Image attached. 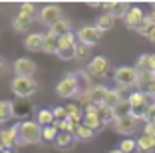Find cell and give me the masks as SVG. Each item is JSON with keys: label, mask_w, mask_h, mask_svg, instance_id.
<instances>
[{"label": "cell", "mask_w": 155, "mask_h": 153, "mask_svg": "<svg viewBox=\"0 0 155 153\" xmlns=\"http://www.w3.org/2000/svg\"><path fill=\"white\" fill-rule=\"evenodd\" d=\"M32 24H34V18H32V16H26V14L18 12V16L12 20V30L18 32V34H24V32H30Z\"/></svg>", "instance_id": "14"}, {"label": "cell", "mask_w": 155, "mask_h": 153, "mask_svg": "<svg viewBox=\"0 0 155 153\" xmlns=\"http://www.w3.org/2000/svg\"><path fill=\"white\" fill-rule=\"evenodd\" d=\"M76 36H78V44H86V46L91 48V46H96L97 42L101 40L104 32H101L97 26H82L76 32Z\"/></svg>", "instance_id": "5"}, {"label": "cell", "mask_w": 155, "mask_h": 153, "mask_svg": "<svg viewBox=\"0 0 155 153\" xmlns=\"http://www.w3.org/2000/svg\"><path fill=\"white\" fill-rule=\"evenodd\" d=\"M52 111H54V115H56V121H64V119H68V109H66V105H56Z\"/></svg>", "instance_id": "34"}, {"label": "cell", "mask_w": 155, "mask_h": 153, "mask_svg": "<svg viewBox=\"0 0 155 153\" xmlns=\"http://www.w3.org/2000/svg\"><path fill=\"white\" fill-rule=\"evenodd\" d=\"M96 26L100 28L101 32H107V30H111V28L115 26V18L111 16V14H101V16H97V22H96Z\"/></svg>", "instance_id": "22"}, {"label": "cell", "mask_w": 155, "mask_h": 153, "mask_svg": "<svg viewBox=\"0 0 155 153\" xmlns=\"http://www.w3.org/2000/svg\"><path fill=\"white\" fill-rule=\"evenodd\" d=\"M137 119L131 115V113H127V115H123V117H115V121H114V129L117 131V133H121V135H125V137H129V135H133L135 133V129H137Z\"/></svg>", "instance_id": "7"}, {"label": "cell", "mask_w": 155, "mask_h": 153, "mask_svg": "<svg viewBox=\"0 0 155 153\" xmlns=\"http://www.w3.org/2000/svg\"><path fill=\"white\" fill-rule=\"evenodd\" d=\"M42 129L44 127L36 121V119H26V121L18 123V145H30V143H38L42 139Z\"/></svg>", "instance_id": "1"}, {"label": "cell", "mask_w": 155, "mask_h": 153, "mask_svg": "<svg viewBox=\"0 0 155 153\" xmlns=\"http://www.w3.org/2000/svg\"><path fill=\"white\" fill-rule=\"evenodd\" d=\"M110 153H123V151H121V149H119V147H117V149H111V151H110Z\"/></svg>", "instance_id": "39"}, {"label": "cell", "mask_w": 155, "mask_h": 153, "mask_svg": "<svg viewBox=\"0 0 155 153\" xmlns=\"http://www.w3.org/2000/svg\"><path fill=\"white\" fill-rule=\"evenodd\" d=\"M24 48L30 52H44V34L40 32H30L24 38Z\"/></svg>", "instance_id": "11"}, {"label": "cell", "mask_w": 155, "mask_h": 153, "mask_svg": "<svg viewBox=\"0 0 155 153\" xmlns=\"http://www.w3.org/2000/svg\"><path fill=\"white\" fill-rule=\"evenodd\" d=\"M38 18H40V22L44 24V26L52 28L56 22L64 20V16H62V8H60V6H56V4H46L44 8L40 10Z\"/></svg>", "instance_id": "6"}, {"label": "cell", "mask_w": 155, "mask_h": 153, "mask_svg": "<svg viewBox=\"0 0 155 153\" xmlns=\"http://www.w3.org/2000/svg\"><path fill=\"white\" fill-rule=\"evenodd\" d=\"M119 149H121L123 153H133V151H137V141L131 139V137H125V139L119 143Z\"/></svg>", "instance_id": "31"}, {"label": "cell", "mask_w": 155, "mask_h": 153, "mask_svg": "<svg viewBox=\"0 0 155 153\" xmlns=\"http://www.w3.org/2000/svg\"><path fill=\"white\" fill-rule=\"evenodd\" d=\"M114 111H115V117H123V115H127V113H131V105H129L127 98L123 99V101L114 109Z\"/></svg>", "instance_id": "33"}, {"label": "cell", "mask_w": 155, "mask_h": 153, "mask_svg": "<svg viewBox=\"0 0 155 153\" xmlns=\"http://www.w3.org/2000/svg\"><path fill=\"white\" fill-rule=\"evenodd\" d=\"M20 12L22 14H26V16H36V8H34V4H30V2H26V4H22L20 6Z\"/></svg>", "instance_id": "35"}, {"label": "cell", "mask_w": 155, "mask_h": 153, "mask_svg": "<svg viewBox=\"0 0 155 153\" xmlns=\"http://www.w3.org/2000/svg\"><path fill=\"white\" fill-rule=\"evenodd\" d=\"M97 117H100V121L104 123H111V121H115V111L114 109H110V108H105V105H100V111H97Z\"/></svg>", "instance_id": "26"}, {"label": "cell", "mask_w": 155, "mask_h": 153, "mask_svg": "<svg viewBox=\"0 0 155 153\" xmlns=\"http://www.w3.org/2000/svg\"><path fill=\"white\" fill-rule=\"evenodd\" d=\"M127 101H129L131 108H139V105H143V104L149 101V95H145L143 91H133V94L127 95Z\"/></svg>", "instance_id": "24"}, {"label": "cell", "mask_w": 155, "mask_h": 153, "mask_svg": "<svg viewBox=\"0 0 155 153\" xmlns=\"http://www.w3.org/2000/svg\"><path fill=\"white\" fill-rule=\"evenodd\" d=\"M76 46H78V36L74 32H68V34H64L60 38V50H72Z\"/></svg>", "instance_id": "23"}, {"label": "cell", "mask_w": 155, "mask_h": 153, "mask_svg": "<svg viewBox=\"0 0 155 153\" xmlns=\"http://www.w3.org/2000/svg\"><path fill=\"white\" fill-rule=\"evenodd\" d=\"M58 133H60V129H58L56 125L44 127V129H42V139H46V141H56V137H58Z\"/></svg>", "instance_id": "32"}, {"label": "cell", "mask_w": 155, "mask_h": 153, "mask_svg": "<svg viewBox=\"0 0 155 153\" xmlns=\"http://www.w3.org/2000/svg\"><path fill=\"white\" fill-rule=\"evenodd\" d=\"M2 151H4V147H2V145H0V153H2Z\"/></svg>", "instance_id": "41"}, {"label": "cell", "mask_w": 155, "mask_h": 153, "mask_svg": "<svg viewBox=\"0 0 155 153\" xmlns=\"http://www.w3.org/2000/svg\"><path fill=\"white\" fill-rule=\"evenodd\" d=\"M0 68H2V60H0Z\"/></svg>", "instance_id": "42"}, {"label": "cell", "mask_w": 155, "mask_h": 153, "mask_svg": "<svg viewBox=\"0 0 155 153\" xmlns=\"http://www.w3.org/2000/svg\"><path fill=\"white\" fill-rule=\"evenodd\" d=\"M36 121L40 123L42 127H50V125H54V123H56V115H54L52 109H40L38 115H36Z\"/></svg>", "instance_id": "20"}, {"label": "cell", "mask_w": 155, "mask_h": 153, "mask_svg": "<svg viewBox=\"0 0 155 153\" xmlns=\"http://www.w3.org/2000/svg\"><path fill=\"white\" fill-rule=\"evenodd\" d=\"M145 20V14H143L141 8H137V6H133V8H129L127 16L123 18V22H125V26L131 28V30H137V28L141 26V22Z\"/></svg>", "instance_id": "12"}, {"label": "cell", "mask_w": 155, "mask_h": 153, "mask_svg": "<svg viewBox=\"0 0 155 153\" xmlns=\"http://www.w3.org/2000/svg\"><path fill=\"white\" fill-rule=\"evenodd\" d=\"M114 80L117 84V88H131L137 86V80H139V72L137 68H129V66H121L114 72Z\"/></svg>", "instance_id": "4"}, {"label": "cell", "mask_w": 155, "mask_h": 153, "mask_svg": "<svg viewBox=\"0 0 155 153\" xmlns=\"http://www.w3.org/2000/svg\"><path fill=\"white\" fill-rule=\"evenodd\" d=\"M101 8L107 14H111L114 18H125L131 6L125 4V2H110V4H101Z\"/></svg>", "instance_id": "13"}, {"label": "cell", "mask_w": 155, "mask_h": 153, "mask_svg": "<svg viewBox=\"0 0 155 153\" xmlns=\"http://www.w3.org/2000/svg\"><path fill=\"white\" fill-rule=\"evenodd\" d=\"M56 94L60 98H76L80 95V80H78V74H68L66 78L56 84Z\"/></svg>", "instance_id": "2"}, {"label": "cell", "mask_w": 155, "mask_h": 153, "mask_svg": "<svg viewBox=\"0 0 155 153\" xmlns=\"http://www.w3.org/2000/svg\"><path fill=\"white\" fill-rule=\"evenodd\" d=\"M14 104L8 99H0V123H6L14 117Z\"/></svg>", "instance_id": "18"}, {"label": "cell", "mask_w": 155, "mask_h": 153, "mask_svg": "<svg viewBox=\"0 0 155 153\" xmlns=\"http://www.w3.org/2000/svg\"><path fill=\"white\" fill-rule=\"evenodd\" d=\"M82 123L86 127H90V129H94V131H97V129L104 127V123L100 121V117H97V115H86V113H84V121Z\"/></svg>", "instance_id": "28"}, {"label": "cell", "mask_w": 155, "mask_h": 153, "mask_svg": "<svg viewBox=\"0 0 155 153\" xmlns=\"http://www.w3.org/2000/svg\"><path fill=\"white\" fill-rule=\"evenodd\" d=\"M44 52L46 54H58L60 52V36L52 34L48 30V34H44Z\"/></svg>", "instance_id": "16"}, {"label": "cell", "mask_w": 155, "mask_h": 153, "mask_svg": "<svg viewBox=\"0 0 155 153\" xmlns=\"http://www.w3.org/2000/svg\"><path fill=\"white\" fill-rule=\"evenodd\" d=\"M2 153H16V151H12V149H4Z\"/></svg>", "instance_id": "40"}, {"label": "cell", "mask_w": 155, "mask_h": 153, "mask_svg": "<svg viewBox=\"0 0 155 153\" xmlns=\"http://www.w3.org/2000/svg\"><path fill=\"white\" fill-rule=\"evenodd\" d=\"M12 68H14L16 78H32L34 74H36V64L30 58H18L14 62Z\"/></svg>", "instance_id": "8"}, {"label": "cell", "mask_w": 155, "mask_h": 153, "mask_svg": "<svg viewBox=\"0 0 155 153\" xmlns=\"http://www.w3.org/2000/svg\"><path fill=\"white\" fill-rule=\"evenodd\" d=\"M147 40H149V42H153V44H155V26H153V30L149 32V36H147Z\"/></svg>", "instance_id": "38"}, {"label": "cell", "mask_w": 155, "mask_h": 153, "mask_svg": "<svg viewBox=\"0 0 155 153\" xmlns=\"http://www.w3.org/2000/svg\"><path fill=\"white\" fill-rule=\"evenodd\" d=\"M94 133H96L94 129L86 127L84 123H80V125H76V131H74V137H76V139H80V141H84V139H91V137H94Z\"/></svg>", "instance_id": "25"}, {"label": "cell", "mask_w": 155, "mask_h": 153, "mask_svg": "<svg viewBox=\"0 0 155 153\" xmlns=\"http://www.w3.org/2000/svg\"><path fill=\"white\" fill-rule=\"evenodd\" d=\"M123 99H125V98H123L117 90H110L107 95H105V99H104V105H105V108H110V109H115Z\"/></svg>", "instance_id": "21"}, {"label": "cell", "mask_w": 155, "mask_h": 153, "mask_svg": "<svg viewBox=\"0 0 155 153\" xmlns=\"http://www.w3.org/2000/svg\"><path fill=\"white\" fill-rule=\"evenodd\" d=\"M56 147L58 149H72L74 147V143H76V137H74V133H66V131H60L58 133V137H56Z\"/></svg>", "instance_id": "17"}, {"label": "cell", "mask_w": 155, "mask_h": 153, "mask_svg": "<svg viewBox=\"0 0 155 153\" xmlns=\"http://www.w3.org/2000/svg\"><path fill=\"white\" fill-rule=\"evenodd\" d=\"M90 56H91V48H90V46L78 44V48H76V60H80V62H86Z\"/></svg>", "instance_id": "30"}, {"label": "cell", "mask_w": 155, "mask_h": 153, "mask_svg": "<svg viewBox=\"0 0 155 153\" xmlns=\"http://www.w3.org/2000/svg\"><path fill=\"white\" fill-rule=\"evenodd\" d=\"M143 135H149V137L155 139V123H145V127H143Z\"/></svg>", "instance_id": "36"}, {"label": "cell", "mask_w": 155, "mask_h": 153, "mask_svg": "<svg viewBox=\"0 0 155 153\" xmlns=\"http://www.w3.org/2000/svg\"><path fill=\"white\" fill-rule=\"evenodd\" d=\"M18 141H20V137H18V125L0 129V145H2L4 149H12L14 145H18Z\"/></svg>", "instance_id": "10"}, {"label": "cell", "mask_w": 155, "mask_h": 153, "mask_svg": "<svg viewBox=\"0 0 155 153\" xmlns=\"http://www.w3.org/2000/svg\"><path fill=\"white\" fill-rule=\"evenodd\" d=\"M107 70H110V62L104 56H96V58H91V62L87 64V72L94 78H104L107 74Z\"/></svg>", "instance_id": "9"}, {"label": "cell", "mask_w": 155, "mask_h": 153, "mask_svg": "<svg viewBox=\"0 0 155 153\" xmlns=\"http://www.w3.org/2000/svg\"><path fill=\"white\" fill-rule=\"evenodd\" d=\"M151 123H155V117H153V121H151Z\"/></svg>", "instance_id": "43"}, {"label": "cell", "mask_w": 155, "mask_h": 153, "mask_svg": "<svg viewBox=\"0 0 155 153\" xmlns=\"http://www.w3.org/2000/svg\"><path fill=\"white\" fill-rule=\"evenodd\" d=\"M107 88L101 86V84H96V86H91L90 90H87V95H90V101L94 105H104V99L105 95H107Z\"/></svg>", "instance_id": "15"}, {"label": "cell", "mask_w": 155, "mask_h": 153, "mask_svg": "<svg viewBox=\"0 0 155 153\" xmlns=\"http://www.w3.org/2000/svg\"><path fill=\"white\" fill-rule=\"evenodd\" d=\"M137 151L139 153H153L155 151V139L149 135H139L137 139Z\"/></svg>", "instance_id": "19"}, {"label": "cell", "mask_w": 155, "mask_h": 153, "mask_svg": "<svg viewBox=\"0 0 155 153\" xmlns=\"http://www.w3.org/2000/svg\"><path fill=\"white\" fill-rule=\"evenodd\" d=\"M147 72L155 74V54H149V64H147Z\"/></svg>", "instance_id": "37"}, {"label": "cell", "mask_w": 155, "mask_h": 153, "mask_svg": "<svg viewBox=\"0 0 155 153\" xmlns=\"http://www.w3.org/2000/svg\"><path fill=\"white\" fill-rule=\"evenodd\" d=\"M36 90H38V84L32 78H16L14 76V80L10 81V91H12L14 95H18L20 99L30 98Z\"/></svg>", "instance_id": "3"}, {"label": "cell", "mask_w": 155, "mask_h": 153, "mask_svg": "<svg viewBox=\"0 0 155 153\" xmlns=\"http://www.w3.org/2000/svg\"><path fill=\"white\" fill-rule=\"evenodd\" d=\"M153 26H155V20L153 18H151V16H145V20H143V22H141V26H139V28H137V34H141V36H149V32L151 30H153Z\"/></svg>", "instance_id": "29"}, {"label": "cell", "mask_w": 155, "mask_h": 153, "mask_svg": "<svg viewBox=\"0 0 155 153\" xmlns=\"http://www.w3.org/2000/svg\"><path fill=\"white\" fill-rule=\"evenodd\" d=\"M50 32H52V34H56V36H60V38H62L64 34L72 32V30H70V22H68L66 18H64V20H60V22H56L54 26L50 28Z\"/></svg>", "instance_id": "27"}]
</instances>
